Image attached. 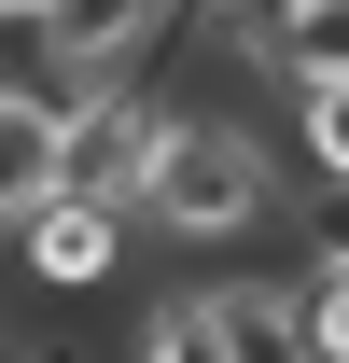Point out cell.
Returning <instances> with one entry per match:
<instances>
[{
  "mask_svg": "<svg viewBox=\"0 0 349 363\" xmlns=\"http://www.w3.org/2000/svg\"><path fill=\"white\" fill-rule=\"evenodd\" d=\"M279 210H294V168L238 112H168V140H154V168L126 196V224L168 238V252H196V266H223L238 238H279Z\"/></svg>",
  "mask_w": 349,
  "mask_h": 363,
  "instance_id": "6da1fadb",
  "label": "cell"
},
{
  "mask_svg": "<svg viewBox=\"0 0 349 363\" xmlns=\"http://www.w3.org/2000/svg\"><path fill=\"white\" fill-rule=\"evenodd\" d=\"M182 14H196V0H28V28H43V84H56V98L140 84V70L182 43Z\"/></svg>",
  "mask_w": 349,
  "mask_h": 363,
  "instance_id": "7a4b0ae2",
  "label": "cell"
},
{
  "mask_svg": "<svg viewBox=\"0 0 349 363\" xmlns=\"http://www.w3.org/2000/svg\"><path fill=\"white\" fill-rule=\"evenodd\" d=\"M154 140H168V98H140V84H84V98H56V196L126 210L140 168H154Z\"/></svg>",
  "mask_w": 349,
  "mask_h": 363,
  "instance_id": "3957f363",
  "label": "cell"
},
{
  "mask_svg": "<svg viewBox=\"0 0 349 363\" xmlns=\"http://www.w3.org/2000/svg\"><path fill=\"white\" fill-rule=\"evenodd\" d=\"M0 252L43 279V294H98V279H126V210H98V196H28L14 224H0Z\"/></svg>",
  "mask_w": 349,
  "mask_h": 363,
  "instance_id": "277c9868",
  "label": "cell"
},
{
  "mask_svg": "<svg viewBox=\"0 0 349 363\" xmlns=\"http://www.w3.org/2000/svg\"><path fill=\"white\" fill-rule=\"evenodd\" d=\"M196 321L223 335V363H307L294 350V279L279 266H210L196 279Z\"/></svg>",
  "mask_w": 349,
  "mask_h": 363,
  "instance_id": "5b68a950",
  "label": "cell"
},
{
  "mask_svg": "<svg viewBox=\"0 0 349 363\" xmlns=\"http://www.w3.org/2000/svg\"><path fill=\"white\" fill-rule=\"evenodd\" d=\"M56 196V84H0V224Z\"/></svg>",
  "mask_w": 349,
  "mask_h": 363,
  "instance_id": "8992f818",
  "label": "cell"
},
{
  "mask_svg": "<svg viewBox=\"0 0 349 363\" xmlns=\"http://www.w3.org/2000/svg\"><path fill=\"white\" fill-rule=\"evenodd\" d=\"M279 126H294V154H279V168H307V182H336V196H349V70L279 84Z\"/></svg>",
  "mask_w": 349,
  "mask_h": 363,
  "instance_id": "52a82bcc",
  "label": "cell"
},
{
  "mask_svg": "<svg viewBox=\"0 0 349 363\" xmlns=\"http://www.w3.org/2000/svg\"><path fill=\"white\" fill-rule=\"evenodd\" d=\"M252 56H265V84H321V70H349V0H307V14H279Z\"/></svg>",
  "mask_w": 349,
  "mask_h": 363,
  "instance_id": "ba28073f",
  "label": "cell"
},
{
  "mask_svg": "<svg viewBox=\"0 0 349 363\" xmlns=\"http://www.w3.org/2000/svg\"><path fill=\"white\" fill-rule=\"evenodd\" d=\"M294 350L307 363H349V252H307L294 266Z\"/></svg>",
  "mask_w": 349,
  "mask_h": 363,
  "instance_id": "9c48e42d",
  "label": "cell"
},
{
  "mask_svg": "<svg viewBox=\"0 0 349 363\" xmlns=\"http://www.w3.org/2000/svg\"><path fill=\"white\" fill-rule=\"evenodd\" d=\"M140 363H223V335L196 321V294H168V308L140 321Z\"/></svg>",
  "mask_w": 349,
  "mask_h": 363,
  "instance_id": "30bf717a",
  "label": "cell"
},
{
  "mask_svg": "<svg viewBox=\"0 0 349 363\" xmlns=\"http://www.w3.org/2000/svg\"><path fill=\"white\" fill-rule=\"evenodd\" d=\"M0 14H28V0H0Z\"/></svg>",
  "mask_w": 349,
  "mask_h": 363,
  "instance_id": "8fae6325",
  "label": "cell"
}]
</instances>
